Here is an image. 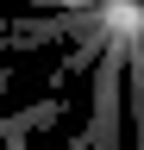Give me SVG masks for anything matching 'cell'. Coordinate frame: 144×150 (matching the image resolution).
Wrapping results in <instances>:
<instances>
[{
	"label": "cell",
	"instance_id": "obj_1",
	"mask_svg": "<svg viewBox=\"0 0 144 150\" xmlns=\"http://www.w3.org/2000/svg\"><path fill=\"white\" fill-rule=\"evenodd\" d=\"M125 125H132V150H144V25L125 44Z\"/></svg>",
	"mask_w": 144,
	"mask_h": 150
},
{
	"label": "cell",
	"instance_id": "obj_2",
	"mask_svg": "<svg viewBox=\"0 0 144 150\" xmlns=\"http://www.w3.org/2000/svg\"><path fill=\"white\" fill-rule=\"evenodd\" d=\"M63 119V100H31L19 112H0V144H25L38 125H57Z\"/></svg>",
	"mask_w": 144,
	"mask_h": 150
}]
</instances>
